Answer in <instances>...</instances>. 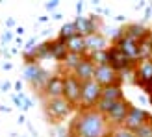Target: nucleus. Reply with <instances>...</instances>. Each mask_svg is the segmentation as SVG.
Segmentation results:
<instances>
[{"instance_id": "1", "label": "nucleus", "mask_w": 152, "mask_h": 137, "mask_svg": "<svg viewBox=\"0 0 152 137\" xmlns=\"http://www.w3.org/2000/svg\"><path fill=\"white\" fill-rule=\"evenodd\" d=\"M111 126L96 109H78L71 122V137H108Z\"/></svg>"}, {"instance_id": "2", "label": "nucleus", "mask_w": 152, "mask_h": 137, "mask_svg": "<svg viewBox=\"0 0 152 137\" xmlns=\"http://www.w3.org/2000/svg\"><path fill=\"white\" fill-rule=\"evenodd\" d=\"M74 111V108L65 100L63 96L59 98H45V113H47L48 120L52 122H58V120H63Z\"/></svg>"}, {"instance_id": "3", "label": "nucleus", "mask_w": 152, "mask_h": 137, "mask_svg": "<svg viewBox=\"0 0 152 137\" xmlns=\"http://www.w3.org/2000/svg\"><path fill=\"white\" fill-rule=\"evenodd\" d=\"M63 80H65L63 98L72 106V108H78L80 109V104H82V82L76 78L72 72L63 74Z\"/></svg>"}, {"instance_id": "4", "label": "nucleus", "mask_w": 152, "mask_h": 137, "mask_svg": "<svg viewBox=\"0 0 152 137\" xmlns=\"http://www.w3.org/2000/svg\"><path fill=\"white\" fill-rule=\"evenodd\" d=\"M24 80L32 83V87L37 89V91H43L47 82L50 80V72L45 71V68L39 65V63H32V65H24Z\"/></svg>"}, {"instance_id": "5", "label": "nucleus", "mask_w": 152, "mask_h": 137, "mask_svg": "<svg viewBox=\"0 0 152 137\" xmlns=\"http://www.w3.org/2000/svg\"><path fill=\"white\" fill-rule=\"evenodd\" d=\"M102 96V87L98 85L95 80L83 82L82 83V104L80 109H95L98 100Z\"/></svg>"}, {"instance_id": "6", "label": "nucleus", "mask_w": 152, "mask_h": 137, "mask_svg": "<svg viewBox=\"0 0 152 137\" xmlns=\"http://www.w3.org/2000/svg\"><path fill=\"white\" fill-rule=\"evenodd\" d=\"M106 54H108V65L113 68V71H117L119 74L130 71V68H134L135 65H137V63H134L128 56H124L115 44H111V47L106 50Z\"/></svg>"}, {"instance_id": "7", "label": "nucleus", "mask_w": 152, "mask_h": 137, "mask_svg": "<svg viewBox=\"0 0 152 137\" xmlns=\"http://www.w3.org/2000/svg\"><path fill=\"white\" fill-rule=\"evenodd\" d=\"M148 122H152V115L150 113H147L145 109H141V108H137V106H132L130 108V111H128V115H126V120H124V128L126 130H130V132H137L141 126H145V124H148Z\"/></svg>"}, {"instance_id": "8", "label": "nucleus", "mask_w": 152, "mask_h": 137, "mask_svg": "<svg viewBox=\"0 0 152 137\" xmlns=\"http://www.w3.org/2000/svg\"><path fill=\"white\" fill-rule=\"evenodd\" d=\"M100 87H110V85H121L123 78L117 71H113L110 65H102L95 68V78H93Z\"/></svg>"}, {"instance_id": "9", "label": "nucleus", "mask_w": 152, "mask_h": 137, "mask_svg": "<svg viewBox=\"0 0 152 137\" xmlns=\"http://www.w3.org/2000/svg\"><path fill=\"white\" fill-rule=\"evenodd\" d=\"M130 108H132V104L128 102L126 98L119 100V102L110 109L108 115H106V120H108V124H110L111 128H119V126H123V124H124V120H126L128 111H130Z\"/></svg>"}, {"instance_id": "10", "label": "nucleus", "mask_w": 152, "mask_h": 137, "mask_svg": "<svg viewBox=\"0 0 152 137\" xmlns=\"http://www.w3.org/2000/svg\"><path fill=\"white\" fill-rule=\"evenodd\" d=\"M74 26H76L78 35L87 37L91 34L98 32V28H100V19H98L96 15H89V17H82V15H78V17L74 19Z\"/></svg>"}, {"instance_id": "11", "label": "nucleus", "mask_w": 152, "mask_h": 137, "mask_svg": "<svg viewBox=\"0 0 152 137\" xmlns=\"http://www.w3.org/2000/svg\"><path fill=\"white\" fill-rule=\"evenodd\" d=\"M63 91H65V80H63V74L58 72V74L50 76V80L47 82L41 95L45 98H59V96H63Z\"/></svg>"}, {"instance_id": "12", "label": "nucleus", "mask_w": 152, "mask_h": 137, "mask_svg": "<svg viewBox=\"0 0 152 137\" xmlns=\"http://www.w3.org/2000/svg\"><path fill=\"white\" fill-rule=\"evenodd\" d=\"M22 58H24L26 65L39 63L41 59L50 58V44H48V41H45L41 44H35V47L30 48V50H24V52H22Z\"/></svg>"}, {"instance_id": "13", "label": "nucleus", "mask_w": 152, "mask_h": 137, "mask_svg": "<svg viewBox=\"0 0 152 137\" xmlns=\"http://www.w3.org/2000/svg\"><path fill=\"white\" fill-rule=\"evenodd\" d=\"M123 34H124V32H123ZM113 44H115V47L123 52L124 56L130 58L134 63H139V43H137V41H134V39H130V37L123 35L121 39H117Z\"/></svg>"}, {"instance_id": "14", "label": "nucleus", "mask_w": 152, "mask_h": 137, "mask_svg": "<svg viewBox=\"0 0 152 137\" xmlns=\"http://www.w3.org/2000/svg\"><path fill=\"white\" fill-rule=\"evenodd\" d=\"M111 47V43L108 41V37L104 34L96 32V34H91L86 37V48H87V54H93V52H106Z\"/></svg>"}, {"instance_id": "15", "label": "nucleus", "mask_w": 152, "mask_h": 137, "mask_svg": "<svg viewBox=\"0 0 152 137\" xmlns=\"http://www.w3.org/2000/svg\"><path fill=\"white\" fill-rule=\"evenodd\" d=\"M95 68H96L95 63L89 59V56H86V58L82 59V63L72 71V74L83 83V82H89V80H93V78H95Z\"/></svg>"}, {"instance_id": "16", "label": "nucleus", "mask_w": 152, "mask_h": 137, "mask_svg": "<svg viewBox=\"0 0 152 137\" xmlns=\"http://www.w3.org/2000/svg\"><path fill=\"white\" fill-rule=\"evenodd\" d=\"M48 44H50V58L54 59V61H58V63H63V61H65V58L69 56V48H67V43L56 37V39L48 41Z\"/></svg>"}, {"instance_id": "17", "label": "nucleus", "mask_w": 152, "mask_h": 137, "mask_svg": "<svg viewBox=\"0 0 152 137\" xmlns=\"http://www.w3.org/2000/svg\"><path fill=\"white\" fill-rule=\"evenodd\" d=\"M123 32H124L126 37H130V39H134V41L139 43L141 39H145V37L150 34V30L145 28L143 24H139V22H132V24H126L123 28Z\"/></svg>"}, {"instance_id": "18", "label": "nucleus", "mask_w": 152, "mask_h": 137, "mask_svg": "<svg viewBox=\"0 0 152 137\" xmlns=\"http://www.w3.org/2000/svg\"><path fill=\"white\" fill-rule=\"evenodd\" d=\"M124 98V91L123 85H110V87H102V96L100 100L106 102H119Z\"/></svg>"}, {"instance_id": "19", "label": "nucleus", "mask_w": 152, "mask_h": 137, "mask_svg": "<svg viewBox=\"0 0 152 137\" xmlns=\"http://www.w3.org/2000/svg\"><path fill=\"white\" fill-rule=\"evenodd\" d=\"M67 48L71 54H80V56H87V48H86V37L82 35H74L72 39L67 41Z\"/></svg>"}, {"instance_id": "20", "label": "nucleus", "mask_w": 152, "mask_h": 137, "mask_svg": "<svg viewBox=\"0 0 152 137\" xmlns=\"http://www.w3.org/2000/svg\"><path fill=\"white\" fill-rule=\"evenodd\" d=\"M152 59V35L148 34L145 39L139 41V61Z\"/></svg>"}, {"instance_id": "21", "label": "nucleus", "mask_w": 152, "mask_h": 137, "mask_svg": "<svg viewBox=\"0 0 152 137\" xmlns=\"http://www.w3.org/2000/svg\"><path fill=\"white\" fill-rule=\"evenodd\" d=\"M83 58H86V56H80V54H71V52H69V56H67V58H65V61L61 63V67L65 68V72H63V74L72 72L74 68L82 63V59H83Z\"/></svg>"}, {"instance_id": "22", "label": "nucleus", "mask_w": 152, "mask_h": 137, "mask_svg": "<svg viewBox=\"0 0 152 137\" xmlns=\"http://www.w3.org/2000/svg\"><path fill=\"white\" fill-rule=\"evenodd\" d=\"M74 35H78V32H76V26H74V20H72V22H65L61 26V30H59V34H58V39L67 43L69 39H72Z\"/></svg>"}, {"instance_id": "23", "label": "nucleus", "mask_w": 152, "mask_h": 137, "mask_svg": "<svg viewBox=\"0 0 152 137\" xmlns=\"http://www.w3.org/2000/svg\"><path fill=\"white\" fill-rule=\"evenodd\" d=\"M89 59L95 63V67H102V65H108V54L106 52H93V54H87Z\"/></svg>"}, {"instance_id": "24", "label": "nucleus", "mask_w": 152, "mask_h": 137, "mask_svg": "<svg viewBox=\"0 0 152 137\" xmlns=\"http://www.w3.org/2000/svg\"><path fill=\"white\" fill-rule=\"evenodd\" d=\"M110 137H135V133L130 132V130H126L124 126H119V128H111Z\"/></svg>"}, {"instance_id": "25", "label": "nucleus", "mask_w": 152, "mask_h": 137, "mask_svg": "<svg viewBox=\"0 0 152 137\" xmlns=\"http://www.w3.org/2000/svg\"><path fill=\"white\" fill-rule=\"evenodd\" d=\"M135 137H152V122L141 126L137 132H135Z\"/></svg>"}, {"instance_id": "26", "label": "nucleus", "mask_w": 152, "mask_h": 137, "mask_svg": "<svg viewBox=\"0 0 152 137\" xmlns=\"http://www.w3.org/2000/svg\"><path fill=\"white\" fill-rule=\"evenodd\" d=\"M0 39H2V43H10L13 39V34L11 32H4L2 35H0Z\"/></svg>"}, {"instance_id": "27", "label": "nucleus", "mask_w": 152, "mask_h": 137, "mask_svg": "<svg viewBox=\"0 0 152 137\" xmlns=\"http://www.w3.org/2000/svg\"><path fill=\"white\" fill-rule=\"evenodd\" d=\"M58 6H59V2H58V0H52V2H47V4H45V7H47L48 11H52V9H56Z\"/></svg>"}, {"instance_id": "28", "label": "nucleus", "mask_w": 152, "mask_h": 137, "mask_svg": "<svg viewBox=\"0 0 152 137\" xmlns=\"http://www.w3.org/2000/svg\"><path fill=\"white\" fill-rule=\"evenodd\" d=\"M22 102H24V108H22V109H30V108H32V100H30L28 96H24V100H22Z\"/></svg>"}, {"instance_id": "29", "label": "nucleus", "mask_w": 152, "mask_h": 137, "mask_svg": "<svg viewBox=\"0 0 152 137\" xmlns=\"http://www.w3.org/2000/svg\"><path fill=\"white\" fill-rule=\"evenodd\" d=\"M0 89H2V91H10V89H11V83H10V82H4L2 85H0Z\"/></svg>"}, {"instance_id": "30", "label": "nucleus", "mask_w": 152, "mask_h": 137, "mask_svg": "<svg viewBox=\"0 0 152 137\" xmlns=\"http://www.w3.org/2000/svg\"><path fill=\"white\" fill-rule=\"evenodd\" d=\"M15 89H17L19 93H22V82H15Z\"/></svg>"}, {"instance_id": "31", "label": "nucleus", "mask_w": 152, "mask_h": 137, "mask_svg": "<svg viewBox=\"0 0 152 137\" xmlns=\"http://www.w3.org/2000/svg\"><path fill=\"white\" fill-rule=\"evenodd\" d=\"M15 34H17V35H22V34H24V28H22V26H19L17 30H15Z\"/></svg>"}, {"instance_id": "32", "label": "nucleus", "mask_w": 152, "mask_h": 137, "mask_svg": "<svg viewBox=\"0 0 152 137\" xmlns=\"http://www.w3.org/2000/svg\"><path fill=\"white\" fill-rule=\"evenodd\" d=\"M82 9H83V4H82V2H78V4H76V11L82 13Z\"/></svg>"}, {"instance_id": "33", "label": "nucleus", "mask_w": 152, "mask_h": 137, "mask_svg": "<svg viewBox=\"0 0 152 137\" xmlns=\"http://www.w3.org/2000/svg\"><path fill=\"white\" fill-rule=\"evenodd\" d=\"M6 24L11 28V26H15V20H13V19H7V20H6Z\"/></svg>"}, {"instance_id": "34", "label": "nucleus", "mask_w": 152, "mask_h": 137, "mask_svg": "<svg viewBox=\"0 0 152 137\" xmlns=\"http://www.w3.org/2000/svg\"><path fill=\"white\" fill-rule=\"evenodd\" d=\"M11 67H13L11 63H4V65H2V68H4V71H10V68H11Z\"/></svg>"}, {"instance_id": "35", "label": "nucleus", "mask_w": 152, "mask_h": 137, "mask_svg": "<svg viewBox=\"0 0 152 137\" xmlns=\"http://www.w3.org/2000/svg\"><path fill=\"white\" fill-rule=\"evenodd\" d=\"M150 104H152V95H150Z\"/></svg>"}]
</instances>
